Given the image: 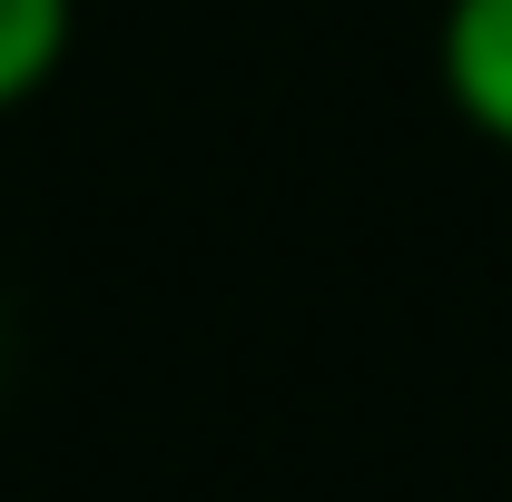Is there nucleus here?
Masks as SVG:
<instances>
[{"instance_id":"nucleus-1","label":"nucleus","mask_w":512,"mask_h":502,"mask_svg":"<svg viewBox=\"0 0 512 502\" xmlns=\"http://www.w3.org/2000/svg\"><path fill=\"white\" fill-rule=\"evenodd\" d=\"M434 69H444L453 119L493 148H512V0H444Z\"/></svg>"},{"instance_id":"nucleus-2","label":"nucleus","mask_w":512,"mask_h":502,"mask_svg":"<svg viewBox=\"0 0 512 502\" xmlns=\"http://www.w3.org/2000/svg\"><path fill=\"white\" fill-rule=\"evenodd\" d=\"M69 30H79V0H0V119L60 79Z\"/></svg>"}]
</instances>
